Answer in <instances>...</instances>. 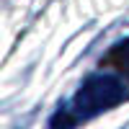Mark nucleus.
Here are the masks:
<instances>
[{
    "label": "nucleus",
    "instance_id": "1",
    "mask_svg": "<svg viewBox=\"0 0 129 129\" xmlns=\"http://www.w3.org/2000/svg\"><path fill=\"white\" fill-rule=\"evenodd\" d=\"M126 98V85L121 83L119 75L114 72H95V75H88L83 80L80 90L75 93V98L70 101V106H64L75 124L78 121H85V119H93L103 111L119 106L121 101Z\"/></svg>",
    "mask_w": 129,
    "mask_h": 129
},
{
    "label": "nucleus",
    "instance_id": "2",
    "mask_svg": "<svg viewBox=\"0 0 129 129\" xmlns=\"http://www.w3.org/2000/svg\"><path fill=\"white\" fill-rule=\"evenodd\" d=\"M106 64H114L121 75H129V39L111 47L109 57H106Z\"/></svg>",
    "mask_w": 129,
    "mask_h": 129
}]
</instances>
